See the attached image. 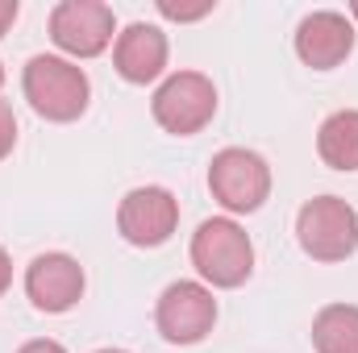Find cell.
<instances>
[{"mask_svg":"<svg viewBox=\"0 0 358 353\" xmlns=\"http://www.w3.org/2000/svg\"><path fill=\"white\" fill-rule=\"evenodd\" d=\"M21 91H25L29 108L55 125L80 121L92 100V84L84 67L71 59H59V54H34L21 71Z\"/></svg>","mask_w":358,"mask_h":353,"instance_id":"obj_1","label":"cell"},{"mask_svg":"<svg viewBox=\"0 0 358 353\" xmlns=\"http://www.w3.org/2000/svg\"><path fill=\"white\" fill-rule=\"evenodd\" d=\"M192 266L204 287L234 291L255 274V241L234 216H208L192 233Z\"/></svg>","mask_w":358,"mask_h":353,"instance_id":"obj_2","label":"cell"},{"mask_svg":"<svg viewBox=\"0 0 358 353\" xmlns=\"http://www.w3.org/2000/svg\"><path fill=\"white\" fill-rule=\"evenodd\" d=\"M208 191L229 216H250L271 200V167L246 146H225L208 163Z\"/></svg>","mask_w":358,"mask_h":353,"instance_id":"obj_3","label":"cell"},{"mask_svg":"<svg viewBox=\"0 0 358 353\" xmlns=\"http://www.w3.org/2000/svg\"><path fill=\"white\" fill-rule=\"evenodd\" d=\"M296 241L313 262H346L358 250V212L342 195H317L296 212Z\"/></svg>","mask_w":358,"mask_h":353,"instance_id":"obj_4","label":"cell"},{"mask_svg":"<svg viewBox=\"0 0 358 353\" xmlns=\"http://www.w3.org/2000/svg\"><path fill=\"white\" fill-rule=\"evenodd\" d=\"M150 112L171 137H192L217 117V88L204 71H171L150 96Z\"/></svg>","mask_w":358,"mask_h":353,"instance_id":"obj_5","label":"cell"},{"mask_svg":"<svg viewBox=\"0 0 358 353\" xmlns=\"http://www.w3.org/2000/svg\"><path fill=\"white\" fill-rule=\"evenodd\" d=\"M155 324H159V337L167 345H200L217 324L213 287H204L196 278L171 283L155 303Z\"/></svg>","mask_w":358,"mask_h":353,"instance_id":"obj_6","label":"cell"},{"mask_svg":"<svg viewBox=\"0 0 358 353\" xmlns=\"http://www.w3.org/2000/svg\"><path fill=\"white\" fill-rule=\"evenodd\" d=\"M179 229V200L159 187V183H146V187H134L121 195L117 204V233L138 246V250H159L171 241V233Z\"/></svg>","mask_w":358,"mask_h":353,"instance_id":"obj_7","label":"cell"},{"mask_svg":"<svg viewBox=\"0 0 358 353\" xmlns=\"http://www.w3.org/2000/svg\"><path fill=\"white\" fill-rule=\"evenodd\" d=\"M50 42L71 59H96L117 42V17L104 0H63L50 8Z\"/></svg>","mask_w":358,"mask_h":353,"instance_id":"obj_8","label":"cell"},{"mask_svg":"<svg viewBox=\"0 0 358 353\" xmlns=\"http://www.w3.org/2000/svg\"><path fill=\"white\" fill-rule=\"evenodd\" d=\"M84 266L76 262L71 254H38L34 262L25 266V295L38 312L46 316H63L84 299Z\"/></svg>","mask_w":358,"mask_h":353,"instance_id":"obj_9","label":"cell"},{"mask_svg":"<svg viewBox=\"0 0 358 353\" xmlns=\"http://www.w3.org/2000/svg\"><path fill=\"white\" fill-rule=\"evenodd\" d=\"M296 54L313 71H334L355 54V25L346 13L317 8L296 25Z\"/></svg>","mask_w":358,"mask_h":353,"instance_id":"obj_10","label":"cell"},{"mask_svg":"<svg viewBox=\"0 0 358 353\" xmlns=\"http://www.w3.org/2000/svg\"><path fill=\"white\" fill-rule=\"evenodd\" d=\"M113 67L125 84H155L167 71V33L146 21L125 25L113 42Z\"/></svg>","mask_w":358,"mask_h":353,"instance_id":"obj_11","label":"cell"},{"mask_svg":"<svg viewBox=\"0 0 358 353\" xmlns=\"http://www.w3.org/2000/svg\"><path fill=\"white\" fill-rule=\"evenodd\" d=\"M317 154L329 171H358V108H338L321 121Z\"/></svg>","mask_w":358,"mask_h":353,"instance_id":"obj_12","label":"cell"},{"mask_svg":"<svg viewBox=\"0 0 358 353\" xmlns=\"http://www.w3.org/2000/svg\"><path fill=\"white\" fill-rule=\"evenodd\" d=\"M317 353H358V303H325L313 316Z\"/></svg>","mask_w":358,"mask_h":353,"instance_id":"obj_13","label":"cell"},{"mask_svg":"<svg viewBox=\"0 0 358 353\" xmlns=\"http://www.w3.org/2000/svg\"><path fill=\"white\" fill-rule=\"evenodd\" d=\"M217 4L213 0H196V4H183V0H159V13L167 17V21H200V17H208Z\"/></svg>","mask_w":358,"mask_h":353,"instance_id":"obj_14","label":"cell"},{"mask_svg":"<svg viewBox=\"0 0 358 353\" xmlns=\"http://www.w3.org/2000/svg\"><path fill=\"white\" fill-rule=\"evenodd\" d=\"M17 146V112L8 100H0V158H8Z\"/></svg>","mask_w":358,"mask_h":353,"instance_id":"obj_15","label":"cell"},{"mask_svg":"<svg viewBox=\"0 0 358 353\" xmlns=\"http://www.w3.org/2000/svg\"><path fill=\"white\" fill-rule=\"evenodd\" d=\"M17 13H21V4H17V0H0V38H4L8 29H13Z\"/></svg>","mask_w":358,"mask_h":353,"instance_id":"obj_16","label":"cell"},{"mask_svg":"<svg viewBox=\"0 0 358 353\" xmlns=\"http://www.w3.org/2000/svg\"><path fill=\"white\" fill-rule=\"evenodd\" d=\"M17 353H67V350L59 341H50V337H38V341H25Z\"/></svg>","mask_w":358,"mask_h":353,"instance_id":"obj_17","label":"cell"},{"mask_svg":"<svg viewBox=\"0 0 358 353\" xmlns=\"http://www.w3.org/2000/svg\"><path fill=\"white\" fill-rule=\"evenodd\" d=\"M13 287V258H8V250L0 246V295Z\"/></svg>","mask_w":358,"mask_h":353,"instance_id":"obj_18","label":"cell"},{"mask_svg":"<svg viewBox=\"0 0 358 353\" xmlns=\"http://www.w3.org/2000/svg\"><path fill=\"white\" fill-rule=\"evenodd\" d=\"M350 17H355V21H358V0H355V4H350Z\"/></svg>","mask_w":358,"mask_h":353,"instance_id":"obj_19","label":"cell"},{"mask_svg":"<svg viewBox=\"0 0 358 353\" xmlns=\"http://www.w3.org/2000/svg\"><path fill=\"white\" fill-rule=\"evenodd\" d=\"M96 353H129V350H96Z\"/></svg>","mask_w":358,"mask_h":353,"instance_id":"obj_20","label":"cell"},{"mask_svg":"<svg viewBox=\"0 0 358 353\" xmlns=\"http://www.w3.org/2000/svg\"><path fill=\"white\" fill-rule=\"evenodd\" d=\"M0 88H4V67H0Z\"/></svg>","mask_w":358,"mask_h":353,"instance_id":"obj_21","label":"cell"}]
</instances>
